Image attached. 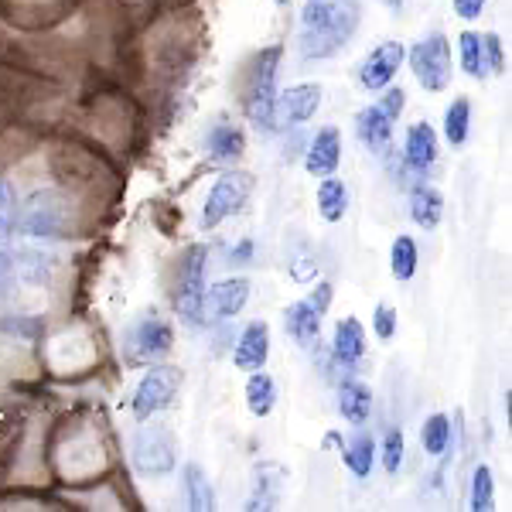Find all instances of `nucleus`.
<instances>
[{
    "label": "nucleus",
    "instance_id": "35",
    "mask_svg": "<svg viewBox=\"0 0 512 512\" xmlns=\"http://www.w3.org/2000/svg\"><path fill=\"white\" fill-rule=\"evenodd\" d=\"M373 332H376V338H383V342H390V338L396 335V315H393L390 304H379V308H376Z\"/></svg>",
    "mask_w": 512,
    "mask_h": 512
},
{
    "label": "nucleus",
    "instance_id": "38",
    "mask_svg": "<svg viewBox=\"0 0 512 512\" xmlns=\"http://www.w3.org/2000/svg\"><path fill=\"white\" fill-rule=\"evenodd\" d=\"M315 260L308 263V256H297L294 260V267H291V274H294V280H301V284H308V280H315Z\"/></svg>",
    "mask_w": 512,
    "mask_h": 512
},
{
    "label": "nucleus",
    "instance_id": "19",
    "mask_svg": "<svg viewBox=\"0 0 512 512\" xmlns=\"http://www.w3.org/2000/svg\"><path fill=\"white\" fill-rule=\"evenodd\" d=\"M277 106L287 113V120L291 123H304V120H311L318 113V106H321V89L318 86H311V82H301V86H291L284 96L277 99Z\"/></svg>",
    "mask_w": 512,
    "mask_h": 512
},
{
    "label": "nucleus",
    "instance_id": "27",
    "mask_svg": "<svg viewBox=\"0 0 512 512\" xmlns=\"http://www.w3.org/2000/svg\"><path fill=\"white\" fill-rule=\"evenodd\" d=\"M468 127H472V103L465 96H458L444 113V137L451 147H461L468 140Z\"/></svg>",
    "mask_w": 512,
    "mask_h": 512
},
{
    "label": "nucleus",
    "instance_id": "21",
    "mask_svg": "<svg viewBox=\"0 0 512 512\" xmlns=\"http://www.w3.org/2000/svg\"><path fill=\"white\" fill-rule=\"evenodd\" d=\"M209 154H212V161H226V164H233L243 158V151H246V137H243V130L233 127V123H216V127L209 130Z\"/></svg>",
    "mask_w": 512,
    "mask_h": 512
},
{
    "label": "nucleus",
    "instance_id": "26",
    "mask_svg": "<svg viewBox=\"0 0 512 512\" xmlns=\"http://www.w3.org/2000/svg\"><path fill=\"white\" fill-rule=\"evenodd\" d=\"M345 468L355 475V478H369L373 472V458H376V444L369 434H355L349 444H345Z\"/></svg>",
    "mask_w": 512,
    "mask_h": 512
},
{
    "label": "nucleus",
    "instance_id": "36",
    "mask_svg": "<svg viewBox=\"0 0 512 512\" xmlns=\"http://www.w3.org/2000/svg\"><path fill=\"white\" fill-rule=\"evenodd\" d=\"M379 110L386 113V117L390 120H396L403 113V106H407V93H403V89H390V93H386L383 99H379Z\"/></svg>",
    "mask_w": 512,
    "mask_h": 512
},
{
    "label": "nucleus",
    "instance_id": "13",
    "mask_svg": "<svg viewBox=\"0 0 512 512\" xmlns=\"http://www.w3.org/2000/svg\"><path fill=\"white\" fill-rule=\"evenodd\" d=\"M403 55L407 52H403L400 41H383V45H379L376 52H369V59L362 62L359 82L366 89H386L396 79V72H400Z\"/></svg>",
    "mask_w": 512,
    "mask_h": 512
},
{
    "label": "nucleus",
    "instance_id": "9",
    "mask_svg": "<svg viewBox=\"0 0 512 512\" xmlns=\"http://www.w3.org/2000/svg\"><path fill=\"white\" fill-rule=\"evenodd\" d=\"M178 386H181V373L171 366H158L151 369L144 379H140L137 393H134V417L137 420H151L154 414L168 410L178 396Z\"/></svg>",
    "mask_w": 512,
    "mask_h": 512
},
{
    "label": "nucleus",
    "instance_id": "32",
    "mask_svg": "<svg viewBox=\"0 0 512 512\" xmlns=\"http://www.w3.org/2000/svg\"><path fill=\"white\" fill-rule=\"evenodd\" d=\"M400 465H403V431L393 427V431H386V441H383V468H386V475H396Z\"/></svg>",
    "mask_w": 512,
    "mask_h": 512
},
{
    "label": "nucleus",
    "instance_id": "41",
    "mask_svg": "<svg viewBox=\"0 0 512 512\" xmlns=\"http://www.w3.org/2000/svg\"><path fill=\"white\" fill-rule=\"evenodd\" d=\"M277 4H287V0H277Z\"/></svg>",
    "mask_w": 512,
    "mask_h": 512
},
{
    "label": "nucleus",
    "instance_id": "25",
    "mask_svg": "<svg viewBox=\"0 0 512 512\" xmlns=\"http://www.w3.org/2000/svg\"><path fill=\"white\" fill-rule=\"evenodd\" d=\"M185 499H188V509L195 512H209L216 509V495H212V485L209 478H205V472L198 465H185Z\"/></svg>",
    "mask_w": 512,
    "mask_h": 512
},
{
    "label": "nucleus",
    "instance_id": "10",
    "mask_svg": "<svg viewBox=\"0 0 512 512\" xmlns=\"http://www.w3.org/2000/svg\"><path fill=\"white\" fill-rule=\"evenodd\" d=\"M250 301V280L233 277V280H219L209 294H202L198 301V325H219V321L236 318L239 311Z\"/></svg>",
    "mask_w": 512,
    "mask_h": 512
},
{
    "label": "nucleus",
    "instance_id": "24",
    "mask_svg": "<svg viewBox=\"0 0 512 512\" xmlns=\"http://www.w3.org/2000/svg\"><path fill=\"white\" fill-rule=\"evenodd\" d=\"M318 212L325 222H338L345 212H349V192H345L342 181L332 175L318 185Z\"/></svg>",
    "mask_w": 512,
    "mask_h": 512
},
{
    "label": "nucleus",
    "instance_id": "1",
    "mask_svg": "<svg viewBox=\"0 0 512 512\" xmlns=\"http://www.w3.org/2000/svg\"><path fill=\"white\" fill-rule=\"evenodd\" d=\"M362 18L359 0H308L301 11V28H297V48L301 59H332L349 45Z\"/></svg>",
    "mask_w": 512,
    "mask_h": 512
},
{
    "label": "nucleus",
    "instance_id": "11",
    "mask_svg": "<svg viewBox=\"0 0 512 512\" xmlns=\"http://www.w3.org/2000/svg\"><path fill=\"white\" fill-rule=\"evenodd\" d=\"M205 260H209L205 246H188L185 263H181V270H178L175 304L188 325H198V301H202V294H205Z\"/></svg>",
    "mask_w": 512,
    "mask_h": 512
},
{
    "label": "nucleus",
    "instance_id": "15",
    "mask_svg": "<svg viewBox=\"0 0 512 512\" xmlns=\"http://www.w3.org/2000/svg\"><path fill=\"white\" fill-rule=\"evenodd\" d=\"M338 161H342V134H338L335 127H325L315 140H311L304 168H308V175H315V178H328L338 171Z\"/></svg>",
    "mask_w": 512,
    "mask_h": 512
},
{
    "label": "nucleus",
    "instance_id": "16",
    "mask_svg": "<svg viewBox=\"0 0 512 512\" xmlns=\"http://www.w3.org/2000/svg\"><path fill=\"white\" fill-rule=\"evenodd\" d=\"M332 355H335V362L342 369H355L362 355H366V332H362V325L355 318L338 321L335 342H332Z\"/></svg>",
    "mask_w": 512,
    "mask_h": 512
},
{
    "label": "nucleus",
    "instance_id": "29",
    "mask_svg": "<svg viewBox=\"0 0 512 512\" xmlns=\"http://www.w3.org/2000/svg\"><path fill=\"white\" fill-rule=\"evenodd\" d=\"M458 41H461V65H465L468 76H472V79H485V76H489V62H485L482 38H478L475 31H465V35H461Z\"/></svg>",
    "mask_w": 512,
    "mask_h": 512
},
{
    "label": "nucleus",
    "instance_id": "8",
    "mask_svg": "<svg viewBox=\"0 0 512 512\" xmlns=\"http://www.w3.org/2000/svg\"><path fill=\"white\" fill-rule=\"evenodd\" d=\"M328 304H332V284H318L315 294H308L304 301H294L284 311V328L297 345H315L321 332V318H325Z\"/></svg>",
    "mask_w": 512,
    "mask_h": 512
},
{
    "label": "nucleus",
    "instance_id": "3",
    "mask_svg": "<svg viewBox=\"0 0 512 512\" xmlns=\"http://www.w3.org/2000/svg\"><path fill=\"white\" fill-rule=\"evenodd\" d=\"M21 233L35 236V239H59L72 229V202L55 188L35 192L24 202L21 216H18Z\"/></svg>",
    "mask_w": 512,
    "mask_h": 512
},
{
    "label": "nucleus",
    "instance_id": "4",
    "mask_svg": "<svg viewBox=\"0 0 512 512\" xmlns=\"http://www.w3.org/2000/svg\"><path fill=\"white\" fill-rule=\"evenodd\" d=\"M171 345H175V335H171V325L158 311H144L123 332V355H127L130 366H151V362L171 352Z\"/></svg>",
    "mask_w": 512,
    "mask_h": 512
},
{
    "label": "nucleus",
    "instance_id": "7",
    "mask_svg": "<svg viewBox=\"0 0 512 512\" xmlns=\"http://www.w3.org/2000/svg\"><path fill=\"white\" fill-rule=\"evenodd\" d=\"M250 192H253V175H246V171H226V175L212 185V192L202 205V229H216L219 222L236 216L246 205Z\"/></svg>",
    "mask_w": 512,
    "mask_h": 512
},
{
    "label": "nucleus",
    "instance_id": "12",
    "mask_svg": "<svg viewBox=\"0 0 512 512\" xmlns=\"http://www.w3.org/2000/svg\"><path fill=\"white\" fill-rule=\"evenodd\" d=\"M284 485H287V468L277 465V461H260L253 468V489L250 499H246V509H277L280 499H284Z\"/></svg>",
    "mask_w": 512,
    "mask_h": 512
},
{
    "label": "nucleus",
    "instance_id": "17",
    "mask_svg": "<svg viewBox=\"0 0 512 512\" xmlns=\"http://www.w3.org/2000/svg\"><path fill=\"white\" fill-rule=\"evenodd\" d=\"M355 130H359V140L369 147V151L383 154L390 147V137H393V120L386 117L379 106H366V110L355 117Z\"/></svg>",
    "mask_w": 512,
    "mask_h": 512
},
{
    "label": "nucleus",
    "instance_id": "31",
    "mask_svg": "<svg viewBox=\"0 0 512 512\" xmlns=\"http://www.w3.org/2000/svg\"><path fill=\"white\" fill-rule=\"evenodd\" d=\"M468 506H472L475 512H492L495 509V482H492V468L489 465H478L475 468Z\"/></svg>",
    "mask_w": 512,
    "mask_h": 512
},
{
    "label": "nucleus",
    "instance_id": "28",
    "mask_svg": "<svg viewBox=\"0 0 512 512\" xmlns=\"http://www.w3.org/2000/svg\"><path fill=\"white\" fill-rule=\"evenodd\" d=\"M420 444H424L427 454L441 458V454L448 451V444H451V420L444 417V414L427 417V424L420 427Z\"/></svg>",
    "mask_w": 512,
    "mask_h": 512
},
{
    "label": "nucleus",
    "instance_id": "30",
    "mask_svg": "<svg viewBox=\"0 0 512 512\" xmlns=\"http://www.w3.org/2000/svg\"><path fill=\"white\" fill-rule=\"evenodd\" d=\"M417 243L410 236H396L393 243V253H390V267H393V277L396 280H410L417 274Z\"/></svg>",
    "mask_w": 512,
    "mask_h": 512
},
{
    "label": "nucleus",
    "instance_id": "33",
    "mask_svg": "<svg viewBox=\"0 0 512 512\" xmlns=\"http://www.w3.org/2000/svg\"><path fill=\"white\" fill-rule=\"evenodd\" d=\"M11 226H14V195H11V185L0 178V243L11 236Z\"/></svg>",
    "mask_w": 512,
    "mask_h": 512
},
{
    "label": "nucleus",
    "instance_id": "2",
    "mask_svg": "<svg viewBox=\"0 0 512 512\" xmlns=\"http://www.w3.org/2000/svg\"><path fill=\"white\" fill-rule=\"evenodd\" d=\"M277 65H280V45L263 48L253 62L250 86H246V113L267 134L277 130Z\"/></svg>",
    "mask_w": 512,
    "mask_h": 512
},
{
    "label": "nucleus",
    "instance_id": "5",
    "mask_svg": "<svg viewBox=\"0 0 512 512\" xmlns=\"http://www.w3.org/2000/svg\"><path fill=\"white\" fill-rule=\"evenodd\" d=\"M130 458H134V468L140 475H171L178 461V444L175 434L161 424H147L134 434V444H130Z\"/></svg>",
    "mask_w": 512,
    "mask_h": 512
},
{
    "label": "nucleus",
    "instance_id": "6",
    "mask_svg": "<svg viewBox=\"0 0 512 512\" xmlns=\"http://www.w3.org/2000/svg\"><path fill=\"white\" fill-rule=\"evenodd\" d=\"M410 69L427 93H444L451 86V45L441 31L417 41L410 52Z\"/></svg>",
    "mask_w": 512,
    "mask_h": 512
},
{
    "label": "nucleus",
    "instance_id": "39",
    "mask_svg": "<svg viewBox=\"0 0 512 512\" xmlns=\"http://www.w3.org/2000/svg\"><path fill=\"white\" fill-rule=\"evenodd\" d=\"M250 253H253V243H239L236 250H233V260L236 263H246V260H250Z\"/></svg>",
    "mask_w": 512,
    "mask_h": 512
},
{
    "label": "nucleus",
    "instance_id": "34",
    "mask_svg": "<svg viewBox=\"0 0 512 512\" xmlns=\"http://www.w3.org/2000/svg\"><path fill=\"white\" fill-rule=\"evenodd\" d=\"M482 45H485V62H489V72H492V76H502V72H506V55H502L499 35H482Z\"/></svg>",
    "mask_w": 512,
    "mask_h": 512
},
{
    "label": "nucleus",
    "instance_id": "37",
    "mask_svg": "<svg viewBox=\"0 0 512 512\" xmlns=\"http://www.w3.org/2000/svg\"><path fill=\"white\" fill-rule=\"evenodd\" d=\"M485 11V0H454V14L465 21H475Z\"/></svg>",
    "mask_w": 512,
    "mask_h": 512
},
{
    "label": "nucleus",
    "instance_id": "14",
    "mask_svg": "<svg viewBox=\"0 0 512 512\" xmlns=\"http://www.w3.org/2000/svg\"><path fill=\"white\" fill-rule=\"evenodd\" d=\"M267 355H270V325L267 321H250L246 332L239 335L236 352H233L236 369H243V373H256V369L267 366Z\"/></svg>",
    "mask_w": 512,
    "mask_h": 512
},
{
    "label": "nucleus",
    "instance_id": "23",
    "mask_svg": "<svg viewBox=\"0 0 512 512\" xmlns=\"http://www.w3.org/2000/svg\"><path fill=\"white\" fill-rule=\"evenodd\" d=\"M274 403H277L274 376L256 369V373H250V383H246V407H250L253 417H267L270 410H274Z\"/></svg>",
    "mask_w": 512,
    "mask_h": 512
},
{
    "label": "nucleus",
    "instance_id": "20",
    "mask_svg": "<svg viewBox=\"0 0 512 512\" xmlns=\"http://www.w3.org/2000/svg\"><path fill=\"white\" fill-rule=\"evenodd\" d=\"M369 410H373V390L366 383H342L338 390V414H342L349 424L362 427L369 420Z\"/></svg>",
    "mask_w": 512,
    "mask_h": 512
},
{
    "label": "nucleus",
    "instance_id": "22",
    "mask_svg": "<svg viewBox=\"0 0 512 512\" xmlns=\"http://www.w3.org/2000/svg\"><path fill=\"white\" fill-rule=\"evenodd\" d=\"M444 216V195L431 185H420L410 195V219L417 222L420 229H434Z\"/></svg>",
    "mask_w": 512,
    "mask_h": 512
},
{
    "label": "nucleus",
    "instance_id": "18",
    "mask_svg": "<svg viewBox=\"0 0 512 512\" xmlns=\"http://www.w3.org/2000/svg\"><path fill=\"white\" fill-rule=\"evenodd\" d=\"M403 154H407V164L414 171H427L437 161V134L431 123H414L407 130V144H403Z\"/></svg>",
    "mask_w": 512,
    "mask_h": 512
},
{
    "label": "nucleus",
    "instance_id": "40",
    "mask_svg": "<svg viewBox=\"0 0 512 512\" xmlns=\"http://www.w3.org/2000/svg\"><path fill=\"white\" fill-rule=\"evenodd\" d=\"M386 7H390V11H403V0H383Z\"/></svg>",
    "mask_w": 512,
    "mask_h": 512
}]
</instances>
